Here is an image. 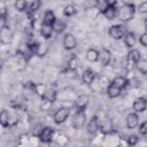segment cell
Returning a JSON list of instances; mask_svg holds the SVG:
<instances>
[{"mask_svg": "<svg viewBox=\"0 0 147 147\" xmlns=\"http://www.w3.org/2000/svg\"><path fill=\"white\" fill-rule=\"evenodd\" d=\"M48 51V47L45 43L44 42H41L38 44V47H37V49L36 52V55L38 56H44L45 55V53Z\"/></svg>", "mask_w": 147, "mask_h": 147, "instance_id": "d4e9b609", "label": "cell"}, {"mask_svg": "<svg viewBox=\"0 0 147 147\" xmlns=\"http://www.w3.org/2000/svg\"><path fill=\"white\" fill-rule=\"evenodd\" d=\"M63 13L65 16L69 17L74 15L76 13V9L73 5H68L64 7Z\"/></svg>", "mask_w": 147, "mask_h": 147, "instance_id": "4316f807", "label": "cell"}, {"mask_svg": "<svg viewBox=\"0 0 147 147\" xmlns=\"http://www.w3.org/2000/svg\"><path fill=\"white\" fill-rule=\"evenodd\" d=\"M70 114V110L68 107H62L59 109L53 115L54 122L57 124L64 122Z\"/></svg>", "mask_w": 147, "mask_h": 147, "instance_id": "3957f363", "label": "cell"}, {"mask_svg": "<svg viewBox=\"0 0 147 147\" xmlns=\"http://www.w3.org/2000/svg\"><path fill=\"white\" fill-rule=\"evenodd\" d=\"M36 91L38 93V94L39 95H40L41 97L43 96V95L44 94L45 92L47 90V88L45 87V86H44L43 84H40L37 86L36 87Z\"/></svg>", "mask_w": 147, "mask_h": 147, "instance_id": "d6a6232c", "label": "cell"}, {"mask_svg": "<svg viewBox=\"0 0 147 147\" xmlns=\"http://www.w3.org/2000/svg\"><path fill=\"white\" fill-rule=\"evenodd\" d=\"M103 14L105 17L108 20H113L114 19L116 15L117 14V9L116 6H109L106 9V10L103 12Z\"/></svg>", "mask_w": 147, "mask_h": 147, "instance_id": "ac0fdd59", "label": "cell"}, {"mask_svg": "<svg viewBox=\"0 0 147 147\" xmlns=\"http://www.w3.org/2000/svg\"><path fill=\"white\" fill-rule=\"evenodd\" d=\"M138 141V137L136 134H131L129 136L127 142L129 145H134Z\"/></svg>", "mask_w": 147, "mask_h": 147, "instance_id": "f546056e", "label": "cell"}, {"mask_svg": "<svg viewBox=\"0 0 147 147\" xmlns=\"http://www.w3.org/2000/svg\"><path fill=\"white\" fill-rule=\"evenodd\" d=\"M135 13L136 6L131 3H125L117 10L118 17L122 22H127L132 20L134 17Z\"/></svg>", "mask_w": 147, "mask_h": 147, "instance_id": "6da1fadb", "label": "cell"}, {"mask_svg": "<svg viewBox=\"0 0 147 147\" xmlns=\"http://www.w3.org/2000/svg\"><path fill=\"white\" fill-rule=\"evenodd\" d=\"M111 59V54L110 51L106 48H102L100 51H99V59L98 61L103 65H107Z\"/></svg>", "mask_w": 147, "mask_h": 147, "instance_id": "9c48e42d", "label": "cell"}, {"mask_svg": "<svg viewBox=\"0 0 147 147\" xmlns=\"http://www.w3.org/2000/svg\"><path fill=\"white\" fill-rule=\"evenodd\" d=\"M108 33L111 37L115 40H119L125 35V29L121 25L111 26L109 29Z\"/></svg>", "mask_w": 147, "mask_h": 147, "instance_id": "5b68a950", "label": "cell"}, {"mask_svg": "<svg viewBox=\"0 0 147 147\" xmlns=\"http://www.w3.org/2000/svg\"><path fill=\"white\" fill-rule=\"evenodd\" d=\"M95 79V74L91 69H86L82 74V80L87 84L91 85Z\"/></svg>", "mask_w": 147, "mask_h": 147, "instance_id": "9a60e30c", "label": "cell"}, {"mask_svg": "<svg viewBox=\"0 0 147 147\" xmlns=\"http://www.w3.org/2000/svg\"><path fill=\"white\" fill-rule=\"evenodd\" d=\"M122 89V87L112 81L107 87L106 92L109 98H114L121 94Z\"/></svg>", "mask_w": 147, "mask_h": 147, "instance_id": "52a82bcc", "label": "cell"}, {"mask_svg": "<svg viewBox=\"0 0 147 147\" xmlns=\"http://www.w3.org/2000/svg\"><path fill=\"white\" fill-rule=\"evenodd\" d=\"M53 29L52 26L45 25L43 24H41V26L40 28V33L42 37L45 39L49 38L52 34Z\"/></svg>", "mask_w": 147, "mask_h": 147, "instance_id": "44dd1931", "label": "cell"}, {"mask_svg": "<svg viewBox=\"0 0 147 147\" xmlns=\"http://www.w3.org/2000/svg\"><path fill=\"white\" fill-rule=\"evenodd\" d=\"M41 6V2L40 1H34L30 3L29 5V9L31 11L33 12L37 11Z\"/></svg>", "mask_w": 147, "mask_h": 147, "instance_id": "f1b7e54d", "label": "cell"}, {"mask_svg": "<svg viewBox=\"0 0 147 147\" xmlns=\"http://www.w3.org/2000/svg\"><path fill=\"white\" fill-rule=\"evenodd\" d=\"M99 128V123H98V118L96 116L94 115L90 121L88 122L87 126V130L88 133L90 134L95 133Z\"/></svg>", "mask_w": 147, "mask_h": 147, "instance_id": "5bb4252c", "label": "cell"}, {"mask_svg": "<svg viewBox=\"0 0 147 147\" xmlns=\"http://www.w3.org/2000/svg\"><path fill=\"white\" fill-rule=\"evenodd\" d=\"M109 6L107 1L106 0H100V1H96L95 2V7L100 13L102 14L106 10V9Z\"/></svg>", "mask_w": 147, "mask_h": 147, "instance_id": "cb8c5ba5", "label": "cell"}, {"mask_svg": "<svg viewBox=\"0 0 147 147\" xmlns=\"http://www.w3.org/2000/svg\"><path fill=\"white\" fill-rule=\"evenodd\" d=\"M137 69L142 74L145 75L147 72V61L146 59H140L135 65Z\"/></svg>", "mask_w": 147, "mask_h": 147, "instance_id": "7402d4cb", "label": "cell"}, {"mask_svg": "<svg viewBox=\"0 0 147 147\" xmlns=\"http://www.w3.org/2000/svg\"><path fill=\"white\" fill-rule=\"evenodd\" d=\"M136 37L133 32H128L124 36V42L128 48H133L136 43Z\"/></svg>", "mask_w": 147, "mask_h": 147, "instance_id": "2e32d148", "label": "cell"}, {"mask_svg": "<svg viewBox=\"0 0 147 147\" xmlns=\"http://www.w3.org/2000/svg\"><path fill=\"white\" fill-rule=\"evenodd\" d=\"M140 133L144 136H146L147 134V122L146 121L143 122L139 127Z\"/></svg>", "mask_w": 147, "mask_h": 147, "instance_id": "1f68e13d", "label": "cell"}, {"mask_svg": "<svg viewBox=\"0 0 147 147\" xmlns=\"http://www.w3.org/2000/svg\"><path fill=\"white\" fill-rule=\"evenodd\" d=\"M77 41L75 37L71 33H66L63 38V45L66 49L71 50L76 46Z\"/></svg>", "mask_w": 147, "mask_h": 147, "instance_id": "ba28073f", "label": "cell"}, {"mask_svg": "<svg viewBox=\"0 0 147 147\" xmlns=\"http://www.w3.org/2000/svg\"><path fill=\"white\" fill-rule=\"evenodd\" d=\"M55 132L52 128L49 127H43L38 137L41 142L44 143H49L52 141Z\"/></svg>", "mask_w": 147, "mask_h": 147, "instance_id": "8992f818", "label": "cell"}, {"mask_svg": "<svg viewBox=\"0 0 147 147\" xmlns=\"http://www.w3.org/2000/svg\"><path fill=\"white\" fill-rule=\"evenodd\" d=\"M86 121V115L84 110H79L75 113L72 118V125L75 129L82 128Z\"/></svg>", "mask_w": 147, "mask_h": 147, "instance_id": "7a4b0ae2", "label": "cell"}, {"mask_svg": "<svg viewBox=\"0 0 147 147\" xmlns=\"http://www.w3.org/2000/svg\"><path fill=\"white\" fill-rule=\"evenodd\" d=\"M110 82L106 76H102L98 79V85L100 88H107Z\"/></svg>", "mask_w": 147, "mask_h": 147, "instance_id": "83f0119b", "label": "cell"}, {"mask_svg": "<svg viewBox=\"0 0 147 147\" xmlns=\"http://www.w3.org/2000/svg\"><path fill=\"white\" fill-rule=\"evenodd\" d=\"M67 28L65 22L61 20H57L52 26V29L54 32L57 33H61Z\"/></svg>", "mask_w": 147, "mask_h": 147, "instance_id": "e0dca14e", "label": "cell"}, {"mask_svg": "<svg viewBox=\"0 0 147 147\" xmlns=\"http://www.w3.org/2000/svg\"><path fill=\"white\" fill-rule=\"evenodd\" d=\"M16 8L20 11H24L27 7V2L24 0H17L14 3Z\"/></svg>", "mask_w": 147, "mask_h": 147, "instance_id": "484cf974", "label": "cell"}, {"mask_svg": "<svg viewBox=\"0 0 147 147\" xmlns=\"http://www.w3.org/2000/svg\"><path fill=\"white\" fill-rule=\"evenodd\" d=\"M56 20V18L54 13L52 10H47L44 14L42 24L52 27Z\"/></svg>", "mask_w": 147, "mask_h": 147, "instance_id": "4fadbf2b", "label": "cell"}, {"mask_svg": "<svg viewBox=\"0 0 147 147\" xmlns=\"http://www.w3.org/2000/svg\"><path fill=\"white\" fill-rule=\"evenodd\" d=\"M138 11L140 13L145 14L147 12V2L144 1L140 3L138 6Z\"/></svg>", "mask_w": 147, "mask_h": 147, "instance_id": "836d02e7", "label": "cell"}, {"mask_svg": "<svg viewBox=\"0 0 147 147\" xmlns=\"http://www.w3.org/2000/svg\"><path fill=\"white\" fill-rule=\"evenodd\" d=\"M78 66V62L75 57H72L68 61V67L71 70L74 71L76 69Z\"/></svg>", "mask_w": 147, "mask_h": 147, "instance_id": "4dcf8cb0", "label": "cell"}, {"mask_svg": "<svg viewBox=\"0 0 147 147\" xmlns=\"http://www.w3.org/2000/svg\"><path fill=\"white\" fill-rule=\"evenodd\" d=\"M141 59V53L138 49L130 50L127 56V66L128 69H131Z\"/></svg>", "mask_w": 147, "mask_h": 147, "instance_id": "277c9868", "label": "cell"}, {"mask_svg": "<svg viewBox=\"0 0 147 147\" xmlns=\"http://www.w3.org/2000/svg\"><path fill=\"white\" fill-rule=\"evenodd\" d=\"M126 122L128 129H134L139 124V117L136 112L130 113L127 116Z\"/></svg>", "mask_w": 147, "mask_h": 147, "instance_id": "30bf717a", "label": "cell"}, {"mask_svg": "<svg viewBox=\"0 0 147 147\" xmlns=\"http://www.w3.org/2000/svg\"><path fill=\"white\" fill-rule=\"evenodd\" d=\"M86 59L90 62H96L98 61L99 51L95 49H89L86 52Z\"/></svg>", "mask_w": 147, "mask_h": 147, "instance_id": "ffe728a7", "label": "cell"}, {"mask_svg": "<svg viewBox=\"0 0 147 147\" xmlns=\"http://www.w3.org/2000/svg\"><path fill=\"white\" fill-rule=\"evenodd\" d=\"M56 96H57L56 91L53 88H51V89H47L46 91L45 92L44 94L41 98L48 100L51 103H53L56 100Z\"/></svg>", "mask_w": 147, "mask_h": 147, "instance_id": "d6986e66", "label": "cell"}, {"mask_svg": "<svg viewBox=\"0 0 147 147\" xmlns=\"http://www.w3.org/2000/svg\"><path fill=\"white\" fill-rule=\"evenodd\" d=\"M133 109L136 112L144 111L146 109V100L143 97L136 98L133 103Z\"/></svg>", "mask_w": 147, "mask_h": 147, "instance_id": "8fae6325", "label": "cell"}, {"mask_svg": "<svg viewBox=\"0 0 147 147\" xmlns=\"http://www.w3.org/2000/svg\"><path fill=\"white\" fill-rule=\"evenodd\" d=\"M89 102V98L86 94L79 95L75 100V104L79 110H84Z\"/></svg>", "mask_w": 147, "mask_h": 147, "instance_id": "7c38bea8", "label": "cell"}, {"mask_svg": "<svg viewBox=\"0 0 147 147\" xmlns=\"http://www.w3.org/2000/svg\"><path fill=\"white\" fill-rule=\"evenodd\" d=\"M1 124L3 127H6L9 122V113L6 109L2 110L0 116Z\"/></svg>", "mask_w": 147, "mask_h": 147, "instance_id": "603a6c76", "label": "cell"}, {"mask_svg": "<svg viewBox=\"0 0 147 147\" xmlns=\"http://www.w3.org/2000/svg\"><path fill=\"white\" fill-rule=\"evenodd\" d=\"M139 41L140 44L144 47H146L147 46V33L146 32L144 33L140 36Z\"/></svg>", "mask_w": 147, "mask_h": 147, "instance_id": "e575fe53", "label": "cell"}]
</instances>
